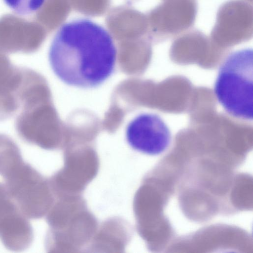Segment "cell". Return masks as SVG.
Returning <instances> with one entry per match:
<instances>
[{
  "label": "cell",
  "instance_id": "cell-1",
  "mask_svg": "<svg viewBox=\"0 0 253 253\" xmlns=\"http://www.w3.org/2000/svg\"><path fill=\"white\" fill-rule=\"evenodd\" d=\"M117 55L108 31L91 19L82 18L59 28L50 45L48 60L54 74L65 84L92 88L113 74Z\"/></svg>",
  "mask_w": 253,
  "mask_h": 253
},
{
  "label": "cell",
  "instance_id": "cell-2",
  "mask_svg": "<svg viewBox=\"0 0 253 253\" xmlns=\"http://www.w3.org/2000/svg\"><path fill=\"white\" fill-rule=\"evenodd\" d=\"M253 52L245 48L231 53L219 70L214 92L225 110L243 120H253Z\"/></svg>",
  "mask_w": 253,
  "mask_h": 253
},
{
  "label": "cell",
  "instance_id": "cell-3",
  "mask_svg": "<svg viewBox=\"0 0 253 253\" xmlns=\"http://www.w3.org/2000/svg\"><path fill=\"white\" fill-rule=\"evenodd\" d=\"M126 140L134 150L149 155L163 153L171 141L169 129L157 115L142 113L127 125Z\"/></svg>",
  "mask_w": 253,
  "mask_h": 253
},
{
  "label": "cell",
  "instance_id": "cell-4",
  "mask_svg": "<svg viewBox=\"0 0 253 253\" xmlns=\"http://www.w3.org/2000/svg\"><path fill=\"white\" fill-rule=\"evenodd\" d=\"M196 0H164L150 14L151 32L160 37L181 34L194 24Z\"/></svg>",
  "mask_w": 253,
  "mask_h": 253
},
{
  "label": "cell",
  "instance_id": "cell-5",
  "mask_svg": "<svg viewBox=\"0 0 253 253\" xmlns=\"http://www.w3.org/2000/svg\"><path fill=\"white\" fill-rule=\"evenodd\" d=\"M253 7L244 0H231L219 7L211 36L214 39L242 41L252 37Z\"/></svg>",
  "mask_w": 253,
  "mask_h": 253
},
{
  "label": "cell",
  "instance_id": "cell-6",
  "mask_svg": "<svg viewBox=\"0 0 253 253\" xmlns=\"http://www.w3.org/2000/svg\"><path fill=\"white\" fill-rule=\"evenodd\" d=\"M22 78V67L14 66L0 55V121L9 119L19 110Z\"/></svg>",
  "mask_w": 253,
  "mask_h": 253
},
{
  "label": "cell",
  "instance_id": "cell-7",
  "mask_svg": "<svg viewBox=\"0 0 253 253\" xmlns=\"http://www.w3.org/2000/svg\"><path fill=\"white\" fill-rule=\"evenodd\" d=\"M14 11L21 15H26L40 9L45 0H3Z\"/></svg>",
  "mask_w": 253,
  "mask_h": 253
}]
</instances>
